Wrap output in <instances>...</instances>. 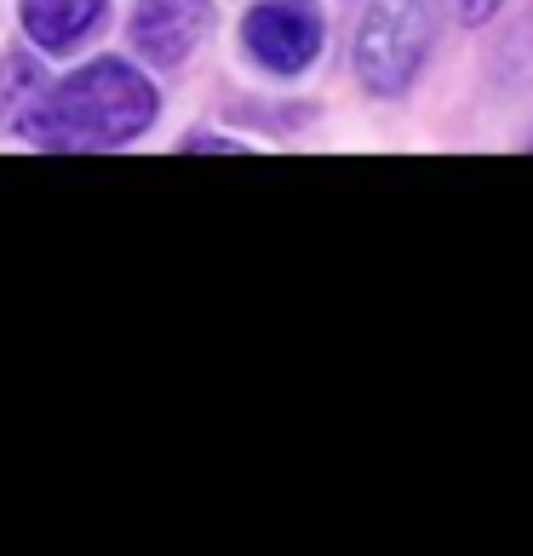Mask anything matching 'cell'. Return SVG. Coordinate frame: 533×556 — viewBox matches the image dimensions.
<instances>
[{"label":"cell","mask_w":533,"mask_h":556,"mask_svg":"<svg viewBox=\"0 0 533 556\" xmlns=\"http://www.w3.org/2000/svg\"><path fill=\"white\" fill-rule=\"evenodd\" d=\"M155 110H161V98L132 64L98 58L80 75L58 80L52 92H40L17 115V127L40 150H120L143 127H155Z\"/></svg>","instance_id":"6da1fadb"},{"label":"cell","mask_w":533,"mask_h":556,"mask_svg":"<svg viewBox=\"0 0 533 556\" xmlns=\"http://www.w3.org/2000/svg\"><path fill=\"white\" fill-rule=\"evenodd\" d=\"M430 35H436V0H373L356 35V75L367 92H407L430 52Z\"/></svg>","instance_id":"7a4b0ae2"},{"label":"cell","mask_w":533,"mask_h":556,"mask_svg":"<svg viewBox=\"0 0 533 556\" xmlns=\"http://www.w3.org/2000/svg\"><path fill=\"white\" fill-rule=\"evenodd\" d=\"M241 35H248V52L276 75H299L321 52V17L310 0H258Z\"/></svg>","instance_id":"3957f363"},{"label":"cell","mask_w":533,"mask_h":556,"mask_svg":"<svg viewBox=\"0 0 533 556\" xmlns=\"http://www.w3.org/2000/svg\"><path fill=\"white\" fill-rule=\"evenodd\" d=\"M213 29L207 0H143L132 17V40L155 70H173L195 52V40Z\"/></svg>","instance_id":"277c9868"},{"label":"cell","mask_w":533,"mask_h":556,"mask_svg":"<svg viewBox=\"0 0 533 556\" xmlns=\"http://www.w3.org/2000/svg\"><path fill=\"white\" fill-rule=\"evenodd\" d=\"M98 17H104V0H24V35L40 52H69L80 47Z\"/></svg>","instance_id":"5b68a950"},{"label":"cell","mask_w":533,"mask_h":556,"mask_svg":"<svg viewBox=\"0 0 533 556\" xmlns=\"http://www.w3.org/2000/svg\"><path fill=\"white\" fill-rule=\"evenodd\" d=\"M499 7H505V0H459V17H465V24H487Z\"/></svg>","instance_id":"8992f818"}]
</instances>
